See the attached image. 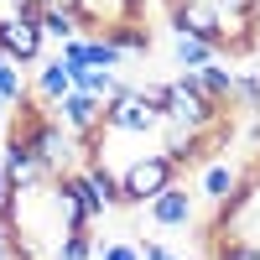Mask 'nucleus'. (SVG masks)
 I'll return each mask as SVG.
<instances>
[{
	"label": "nucleus",
	"instance_id": "1",
	"mask_svg": "<svg viewBox=\"0 0 260 260\" xmlns=\"http://www.w3.org/2000/svg\"><path fill=\"white\" fill-rule=\"evenodd\" d=\"M172 182H182V167L167 156V151H141L120 167V192H125V208H146L156 192H167Z\"/></svg>",
	"mask_w": 260,
	"mask_h": 260
},
{
	"label": "nucleus",
	"instance_id": "2",
	"mask_svg": "<svg viewBox=\"0 0 260 260\" xmlns=\"http://www.w3.org/2000/svg\"><path fill=\"white\" fill-rule=\"evenodd\" d=\"M161 125H167V115L141 94V83H125L104 104V136H156Z\"/></svg>",
	"mask_w": 260,
	"mask_h": 260
},
{
	"label": "nucleus",
	"instance_id": "3",
	"mask_svg": "<svg viewBox=\"0 0 260 260\" xmlns=\"http://www.w3.org/2000/svg\"><path fill=\"white\" fill-rule=\"evenodd\" d=\"M161 115H167V125L198 130V136H208V130H219V125H224V110H219V104H208L187 78L161 83Z\"/></svg>",
	"mask_w": 260,
	"mask_h": 260
},
{
	"label": "nucleus",
	"instance_id": "4",
	"mask_svg": "<svg viewBox=\"0 0 260 260\" xmlns=\"http://www.w3.org/2000/svg\"><path fill=\"white\" fill-rule=\"evenodd\" d=\"M0 172H6V182H11V192H37L42 182H52L47 172H42V161L31 156V146L16 136H6V151H0Z\"/></svg>",
	"mask_w": 260,
	"mask_h": 260
},
{
	"label": "nucleus",
	"instance_id": "5",
	"mask_svg": "<svg viewBox=\"0 0 260 260\" xmlns=\"http://www.w3.org/2000/svg\"><path fill=\"white\" fill-rule=\"evenodd\" d=\"M42 47H47V37H42L37 21H21V16H0V52H6L16 68H26V62L42 57Z\"/></svg>",
	"mask_w": 260,
	"mask_h": 260
},
{
	"label": "nucleus",
	"instance_id": "6",
	"mask_svg": "<svg viewBox=\"0 0 260 260\" xmlns=\"http://www.w3.org/2000/svg\"><path fill=\"white\" fill-rule=\"evenodd\" d=\"M192 213H198V208H192V187L187 182H172L167 192H156V198L146 203V219L156 229H187Z\"/></svg>",
	"mask_w": 260,
	"mask_h": 260
},
{
	"label": "nucleus",
	"instance_id": "7",
	"mask_svg": "<svg viewBox=\"0 0 260 260\" xmlns=\"http://www.w3.org/2000/svg\"><path fill=\"white\" fill-rule=\"evenodd\" d=\"M172 16V31L177 37H198V42H213L219 47V11L203 6V0H177V6H167Z\"/></svg>",
	"mask_w": 260,
	"mask_h": 260
},
{
	"label": "nucleus",
	"instance_id": "8",
	"mask_svg": "<svg viewBox=\"0 0 260 260\" xmlns=\"http://www.w3.org/2000/svg\"><path fill=\"white\" fill-rule=\"evenodd\" d=\"M192 89H198L208 104H219V110H229L234 104V73L224 68V62H208V68H198V73H182Z\"/></svg>",
	"mask_w": 260,
	"mask_h": 260
},
{
	"label": "nucleus",
	"instance_id": "9",
	"mask_svg": "<svg viewBox=\"0 0 260 260\" xmlns=\"http://www.w3.org/2000/svg\"><path fill=\"white\" fill-rule=\"evenodd\" d=\"M240 177H245V172L240 167H229V161H203V177H198V192H203V198L208 203H229L234 198V192H240Z\"/></svg>",
	"mask_w": 260,
	"mask_h": 260
},
{
	"label": "nucleus",
	"instance_id": "10",
	"mask_svg": "<svg viewBox=\"0 0 260 260\" xmlns=\"http://www.w3.org/2000/svg\"><path fill=\"white\" fill-rule=\"evenodd\" d=\"M68 94H73V73L62 68L57 57H52V62H42V68H37V104H52V110H57Z\"/></svg>",
	"mask_w": 260,
	"mask_h": 260
},
{
	"label": "nucleus",
	"instance_id": "11",
	"mask_svg": "<svg viewBox=\"0 0 260 260\" xmlns=\"http://www.w3.org/2000/svg\"><path fill=\"white\" fill-rule=\"evenodd\" d=\"M172 57H177L182 73H198L208 62H219V47H213V42H198V37H177L172 42Z\"/></svg>",
	"mask_w": 260,
	"mask_h": 260
},
{
	"label": "nucleus",
	"instance_id": "12",
	"mask_svg": "<svg viewBox=\"0 0 260 260\" xmlns=\"http://www.w3.org/2000/svg\"><path fill=\"white\" fill-rule=\"evenodd\" d=\"M83 177L94 182V192L104 198V208H125V192H120V172H110L99 156H89L83 161Z\"/></svg>",
	"mask_w": 260,
	"mask_h": 260
},
{
	"label": "nucleus",
	"instance_id": "13",
	"mask_svg": "<svg viewBox=\"0 0 260 260\" xmlns=\"http://www.w3.org/2000/svg\"><path fill=\"white\" fill-rule=\"evenodd\" d=\"M73 89H78V94H89V99H99V104H110V99L125 89V83H120L115 73H104V68H78V73H73Z\"/></svg>",
	"mask_w": 260,
	"mask_h": 260
},
{
	"label": "nucleus",
	"instance_id": "14",
	"mask_svg": "<svg viewBox=\"0 0 260 260\" xmlns=\"http://www.w3.org/2000/svg\"><path fill=\"white\" fill-rule=\"evenodd\" d=\"M99 37H110L125 57H146V52H151V31H146V21H120V26L99 31Z\"/></svg>",
	"mask_w": 260,
	"mask_h": 260
},
{
	"label": "nucleus",
	"instance_id": "15",
	"mask_svg": "<svg viewBox=\"0 0 260 260\" xmlns=\"http://www.w3.org/2000/svg\"><path fill=\"white\" fill-rule=\"evenodd\" d=\"M83 62H89V68H104V73H115L120 62H125V52L115 47L110 37H83Z\"/></svg>",
	"mask_w": 260,
	"mask_h": 260
},
{
	"label": "nucleus",
	"instance_id": "16",
	"mask_svg": "<svg viewBox=\"0 0 260 260\" xmlns=\"http://www.w3.org/2000/svg\"><path fill=\"white\" fill-rule=\"evenodd\" d=\"M37 26H42V37H52V42H73V37H83V26H78V16L73 11H42V21H37Z\"/></svg>",
	"mask_w": 260,
	"mask_h": 260
},
{
	"label": "nucleus",
	"instance_id": "17",
	"mask_svg": "<svg viewBox=\"0 0 260 260\" xmlns=\"http://www.w3.org/2000/svg\"><path fill=\"white\" fill-rule=\"evenodd\" d=\"M94 229H73V234H62V245L52 250V260H94Z\"/></svg>",
	"mask_w": 260,
	"mask_h": 260
},
{
	"label": "nucleus",
	"instance_id": "18",
	"mask_svg": "<svg viewBox=\"0 0 260 260\" xmlns=\"http://www.w3.org/2000/svg\"><path fill=\"white\" fill-rule=\"evenodd\" d=\"M0 99H6V104H21V99H26V83H21V68H16V62H11L6 52H0Z\"/></svg>",
	"mask_w": 260,
	"mask_h": 260
},
{
	"label": "nucleus",
	"instance_id": "19",
	"mask_svg": "<svg viewBox=\"0 0 260 260\" xmlns=\"http://www.w3.org/2000/svg\"><path fill=\"white\" fill-rule=\"evenodd\" d=\"M234 104H245L250 115H260V78L255 73H234Z\"/></svg>",
	"mask_w": 260,
	"mask_h": 260
},
{
	"label": "nucleus",
	"instance_id": "20",
	"mask_svg": "<svg viewBox=\"0 0 260 260\" xmlns=\"http://www.w3.org/2000/svg\"><path fill=\"white\" fill-rule=\"evenodd\" d=\"M213 255H219V260H260V245H250V240H219Z\"/></svg>",
	"mask_w": 260,
	"mask_h": 260
},
{
	"label": "nucleus",
	"instance_id": "21",
	"mask_svg": "<svg viewBox=\"0 0 260 260\" xmlns=\"http://www.w3.org/2000/svg\"><path fill=\"white\" fill-rule=\"evenodd\" d=\"M94 260H141V245L136 240H110V245H99Z\"/></svg>",
	"mask_w": 260,
	"mask_h": 260
},
{
	"label": "nucleus",
	"instance_id": "22",
	"mask_svg": "<svg viewBox=\"0 0 260 260\" xmlns=\"http://www.w3.org/2000/svg\"><path fill=\"white\" fill-rule=\"evenodd\" d=\"M141 260H187V255H177V250H167L161 240H146V245H141Z\"/></svg>",
	"mask_w": 260,
	"mask_h": 260
},
{
	"label": "nucleus",
	"instance_id": "23",
	"mask_svg": "<svg viewBox=\"0 0 260 260\" xmlns=\"http://www.w3.org/2000/svg\"><path fill=\"white\" fill-rule=\"evenodd\" d=\"M6 136H11V104L0 99V141H6Z\"/></svg>",
	"mask_w": 260,
	"mask_h": 260
},
{
	"label": "nucleus",
	"instance_id": "24",
	"mask_svg": "<svg viewBox=\"0 0 260 260\" xmlns=\"http://www.w3.org/2000/svg\"><path fill=\"white\" fill-rule=\"evenodd\" d=\"M47 6H52V11H73V16H78V11H83V0H47Z\"/></svg>",
	"mask_w": 260,
	"mask_h": 260
},
{
	"label": "nucleus",
	"instance_id": "25",
	"mask_svg": "<svg viewBox=\"0 0 260 260\" xmlns=\"http://www.w3.org/2000/svg\"><path fill=\"white\" fill-rule=\"evenodd\" d=\"M0 260H11V229L0 224Z\"/></svg>",
	"mask_w": 260,
	"mask_h": 260
},
{
	"label": "nucleus",
	"instance_id": "26",
	"mask_svg": "<svg viewBox=\"0 0 260 260\" xmlns=\"http://www.w3.org/2000/svg\"><path fill=\"white\" fill-rule=\"evenodd\" d=\"M11 203V182H6V172H0V208Z\"/></svg>",
	"mask_w": 260,
	"mask_h": 260
}]
</instances>
